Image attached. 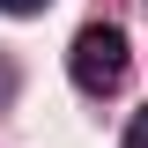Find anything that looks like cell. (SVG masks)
Masks as SVG:
<instances>
[{"mask_svg": "<svg viewBox=\"0 0 148 148\" xmlns=\"http://www.w3.org/2000/svg\"><path fill=\"white\" fill-rule=\"evenodd\" d=\"M67 74L89 96L119 89V82H126V30H119V22H89V30L74 37V52H67Z\"/></svg>", "mask_w": 148, "mask_h": 148, "instance_id": "1", "label": "cell"}, {"mask_svg": "<svg viewBox=\"0 0 148 148\" xmlns=\"http://www.w3.org/2000/svg\"><path fill=\"white\" fill-rule=\"evenodd\" d=\"M126 148H148V111H133V126H126Z\"/></svg>", "mask_w": 148, "mask_h": 148, "instance_id": "2", "label": "cell"}, {"mask_svg": "<svg viewBox=\"0 0 148 148\" xmlns=\"http://www.w3.org/2000/svg\"><path fill=\"white\" fill-rule=\"evenodd\" d=\"M8 15H37V8H52V0H0Z\"/></svg>", "mask_w": 148, "mask_h": 148, "instance_id": "3", "label": "cell"}]
</instances>
